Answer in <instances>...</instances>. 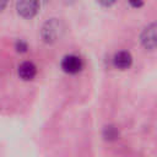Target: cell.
<instances>
[{
	"instance_id": "obj_1",
	"label": "cell",
	"mask_w": 157,
	"mask_h": 157,
	"mask_svg": "<svg viewBox=\"0 0 157 157\" xmlns=\"http://www.w3.org/2000/svg\"><path fill=\"white\" fill-rule=\"evenodd\" d=\"M64 29H65V26L60 20L50 18L42 27V31H40L42 39L48 44H53L63 37Z\"/></svg>"
},
{
	"instance_id": "obj_2",
	"label": "cell",
	"mask_w": 157,
	"mask_h": 157,
	"mask_svg": "<svg viewBox=\"0 0 157 157\" xmlns=\"http://www.w3.org/2000/svg\"><path fill=\"white\" fill-rule=\"evenodd\" d=\"M140 40L142 47L146 49L157 48V22H153L144 28L140 36Z\"/></svg>"
},
{
	"instance_id": "obj_3",
	"label": "cell",
	"mask_w": 157,
	"mask_h": 157,
	"mask_svg": "<svg viewBox=\"0 0 157 157\" xmlns=\"http://www.w3.org/2000/svg\"><path fill=\"white\" fill-rule=\"evenodd\" d=\"M60 65H61V69H63L64 72L70 74V75H75V74H78L82 70L83 61L78 55L69 54V55H65L63 58Z\"/></svg>"
},
{
	"instance_id": "obj_4",
	"label": "cell",
	"mask_w": 157,
	"mask_h": 157,
	"mask_svg": "<svg viewBox=\"0 0 157 157\" xmlns=\"http://www.w3.org/2000/svg\"><path fill=\"white\" fill-rule=\"evenodd\" d=\"M17 13L23 18H32L39 10L38 0H18L16 4Z\"/></svg>"
},
{
	"instance_id": "obj_5",
	"label": "cell",
	"mask_w": 157,
	"mask_h": 157,
	"mask_svg": "<svg viewBox=\"0 0 157 157\" xmlns=\"http://www.w3.org/2000/svg\"><path fill=\"white\" fill-rule=\"evenodd\" d=\"M113 64L115 67L120 69V70H126L131 66L132 64V56L129 52L126 50H121V52H118L114 58H113Z\"/></svg>"
},
{
	"instance_id": "obj_6",
	"label": "cell",
	"mask_w": 157,
	"mask_h": 157,
	"mask_svg": "<svg viewBox=\"0 0 157 157\" xmlns=\"http://www.w3.org/2000/svg\"><path fill=\"white\" fill-rule=\"evenodd\" d=\"M17 72H18V76L23 81H31L34 78V76L37 74V67L31 61H23L22 64H20Z\"/></svg>"
},
{
	"instance_id": "obj_7",
	"label": "cell",
	"mask_w": 157,
	"mask_h": 157,
	"mask_svg": "<svg viewBox=\"0 0 157 157\" xmlns=\"http://www.w3.org/2000/svg\"><path fill=\"white\" fill-rule=\"evenodd\" d=\"M103 136L105 137V140H117L119 136V131L117 130V128L114 126H105L104 131H103Z\"/></svg>"
},
{
	"instance_id": "obj_8",
	"label": "cell",
	"mask_w": 157,
	"mask_h": 157,
	"mask_svg": "<svg viewBox=\"0 0 157 157\" xmlns=\"http://www.w3.org/2000/svg\"><path fill=\"white\" fill-rule=\"evenodd\" d=\"M15 48H16V50H17L18 53H26V52H27V49H28V45H27V43H26L25 40L20 39V40H17V42H16Z\"/></svg>"
},
{
	"instance_id": "obj_9",
	"label": "cell",
	"mask_w": 157,
	"mask_h": 157,
	"mask_svg": "<svg viewBox=\"0 0 157 157\" xmlns=\"http://www.w3.org/2000/svg\"><path fill=\"white\" fill-rule=\"evenodd\" d=\"M128 2L132 6V7H141L144 5L142 0H128Z\"/></svg>"
},
{
	"instance_id": "obj_10",
	"label": "cell",
	"mask_w": 157,
	"mask_h": 157,
	"mask_svg": "<svg viewBox=\"0 0 157 157\" xmlns=\"http://www.w3.org/2000/svg\"><path fill=\"white\" fill-rule=\"evenodd\" d=\"M102 6H105V7H108V6H112L117 0H97Z\"/></svg>"
},
{
	"instance_id": "obj_11",
	"label": "cell",
	"mask_w": 157,
	"mask_h": 157,
	"mask_svg": "<svg viewBox=\"0 0 157 157\" xmlns=\"http://www.w3.org/2000/svg\"><path fill=\"white\" fill-rule=\"evenodd\" d=\"M5 4H6V0H2V9L5 7Z\"/></svg>"
}]
</instances>
